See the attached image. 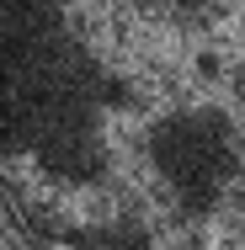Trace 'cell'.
I'll use <instances>...</instances> for the list:
<instances>
[{
  "instance_id": "obj_1",
  "label": "cell",
  "mask_w": 245,
  "mask_h": 250,
  "mask_svg": "<svg viewBox=\"0 0 245 250\" xmlns=\"http://www.w3.org/2000/svg\"><path fill=\"white\" fill-rule=\"evenodd\" d=\"M0 192L53 250H245V0H0Z\"/></svg>"
}]
</instances>
